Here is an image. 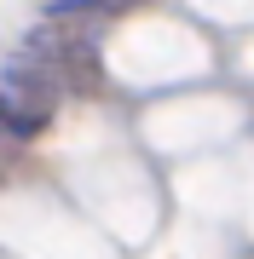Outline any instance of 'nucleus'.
I'll use <instances>...</instances> for the list:
<instances>
[{
	"label": "nucleus",
	"mask_w": 254,
	"mask_h": 259,
	"mask_svg": "<svg viewBox=\"0 0 254 259\" xmlns=\"http://www.w3.org/2000/svg\"><path fill=\"white\" fill-rule=\"evenodd\" d=\"M58 98H64V87L47 64H35L23 52L6 58V69H0V139H12V144L41 139L47 121L58 115Z\"/></svg>",
	"instance_id": "f257e3e1"
}]
</instances>
